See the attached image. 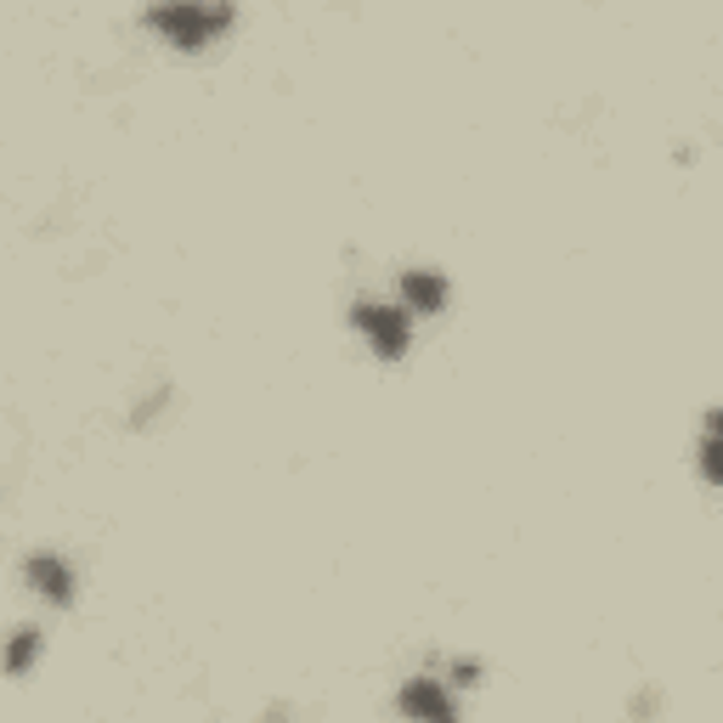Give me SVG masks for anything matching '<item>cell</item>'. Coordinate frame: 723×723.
I'll use <instances>...</instances> for the list:
<instances>
[{
  "instance_id": "obj_8",
  "label": "cell",
  "mask_w": 723,
  "mask_h": 723,
  "mask_svg": "<svg viewBox=\"0 0 723 723\" xmlns=\"http://www.w3.org/2000/svg\"><path fill=\"white\" fill-rule=\"evenodd\" d=\"M260 723H283V707H277V712H266V718H260Z\"/></svg>"
},
{
  "instance_id": "obj_2",
  "label": "cell",
  "mask_w": 723,
  "mask_h": 723,
  "mask_svg": "<svg viewBox=\"0 0 723 723\" xmlns=\"http://www.w3.org/2000/svg\"><path fill=\"white\" fill-rule=\"evenodd\" d=\"M356 317V328H362V334H368L374 340V351L384 356V362H396L402 351H407V340H413V317L402 311V306H356L351 311Z\"/></svg>"
},
{
  "instance_id": "obj_6",
  "label": "cell",
  "mask_w": 723,
  "mask_h": 723,
  "mask_svg": "<svg viewBox=\"0 0 723 723\" xmlns=\"http://www.w3.org/2000/svg\"><path fill=\"white\" fill-rule=\"evenodd\" d=\"M35 650H40V628H17L12 644H7V655H0V667H7V673H28Z\"/></svg>"
},
{
  "instance_id": "obj_4",
  "label": "cell",
  "mask_w": 723,
  "mask_h": 723,
  "mask_svg": "<svg viewBox=\"0 0 723 723\" xmlns=\"http://www.w3.org/2000/svg\"><path fill=\"white\" fill-rule=\"evenodd\" d=\"M23 582L35 588L40 600L51 605H69L74 600V571L57 560V554H28V566H23Z\"/></svg>"
},
{
  "instance_id": "obj_5",
  "label": "cell",
  "mask_w": 723,
  "mask_h": 723,
  "mask_svg": "<svg viewBox=\"0 0 723 723\" xmlns=\"http://www.w3.org/2000/svg\"><path fill=\"white\" fill-rule=\"evenodd\" d=\"M402 311H424V317H430V311H441L447 306V283L436 277V272H407L402 277Z\"/></svg>"
},
{
  "instance_id": "obj_3",
  "label": "cell",
  "mask_w": 723,
  "mask_h": 723,
  "mask_svg": "<svg viewBox=\"0 0 723 723\" xmlns=\"http://www.w3.org/2000/svg\"><path fill=\"white\" fill-rule=\"evenodd\" d=\"M402 712H407L413 723H458V707H452V696L441 689V678H407Z\"/></svg>"
},
{
  "instance_id": "obj_7",
  "label": "cell",
  "mask_w": 723,
  "mask_h": 723,
  "mask_svg": "<svg viewBox=\"0 0 723 723\" xmlns=\"http://www.w3.org/2000/svg\"><path fill=\"white\" fill-rule=\"evenodd\" d=\"M452 684H481V667L475 662H452Z\"/></svg>"
},
{
  "instance_id": "obj_1",
  "label": "cell",
  "mask_w": 723,
  "mask_h": 723,
  "mask_svg": "<svg viewBox=\"0 0 723 723\" xmlns=\"http://www.w3.org/2000/svg\"><path fill=\"white\" fill-rule=\"evenodd\" d=\"M147 23H153L170 46L204 51V46L221 35V28H233V7H210V12H204V7H187V0H181V7H153Z\"/></svg>"
}]
</instances>
